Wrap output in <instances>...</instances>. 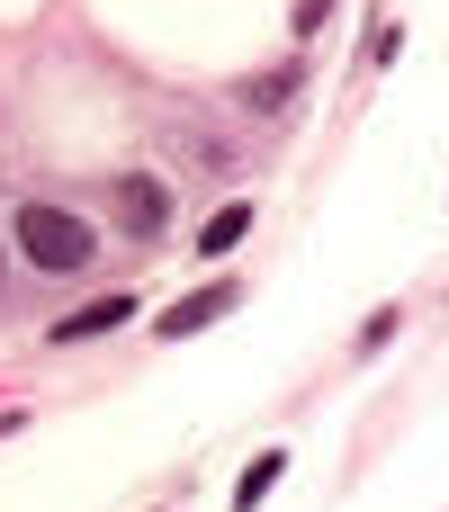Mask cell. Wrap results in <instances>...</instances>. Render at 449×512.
<instances>
[{
    "label": "cell",
    "mask_w": 449,
    "mask_h": 512,
    "mask_svg": "<svg viewBox=\"0 0 449 512\" xmlns=\"http://www.w3.org/2000/svg\"><path fill=\"white\" fill-rule=\"evenodd\" d=\"M162 207H171V198H162V180H144V171H135V180H117V216H126V234H144V243H153V234H162Z\"/></svg>",
    "instance_id": "3957f363"
},
{
    "label": "cell",
    "mask_w": 449,
    "mask_h": 512,
    "mask_svg": "<svg viewBox=\"0 0 449 512\" xmlns=\"http://www.w3.org/2000/svg\"><path fill=\"white\" fill-rule=\"evenodd\" d=\"M234 306H243V288H225V279H216V288H189L180 306H162V342H189V333H207V324H225Z\"/></svg>",
    "instance_id": "7a4b0ae2"
},
{
    "label": "cell",
    "mask_w": 449,
    "mask_h": 512,
    "mask_svg": "<svg viewBox=\"0 0 449 512\" xmlns=\"http://www.w3.org/2000/svg\"><path fill=\"white\" fill-rule=\"evenodd\" d=\"M243 225H252V207H243V198H234V207H216V216L198 225V252H234V243H243Z\"/></svg>",
    "instance_id": "8992f818"
},
{
    "label": "cell",
    "mask_w": 449,
    "mask_h": 512,
    "mask_svg": "<svg viewBox=\"0 0 449 512\" xmlns=\"http://www.w3.org/2000/svg\"><path fill=\"white\" fill-rule=\"evenodd\" d=\"M18 252L36 270H81L90 261V225L63 216V207H18Z\"/></svg>",
    "instance_id": "6da1fadb"
},
{
    "label": "cell",
    "mask_w": 449,
    "mask_h": 512,
    "mask_svg": "<svg viewBox=\"0 0 449 512\" xmlns=\"http://www.w3.org/2000/svg\"><path fill=\"white\" fill-rule=\"evenodd\" d=\"M279 477H288V450H261V459L243 468V486H234V512H261V504H270V486H279Z\"/></svg>",
    "instance_id": "5b68a950"
},
{
    "label": "cell",
    "mask_w": 449,
    "mask_h": 512,
    "mask_svg": "<svg viewBox=\"0 0 449 512\" xmlns=\"http://www.w3.org/2000/svg\"><path fill=\"white\" fill-rule=\"evenodd\" d=\"M135 315V297H99V306H81V315H63L54 324V342H90V333H117Z\"/></svg>",
    "instance_id": "277c9868"
}]
</instances>
